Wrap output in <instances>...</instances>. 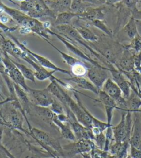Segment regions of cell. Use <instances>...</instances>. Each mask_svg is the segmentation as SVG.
Returning a JSON list of instances; mask_svg holds the SVG:
<instances>
[{"label": "cell", "mask_w": 141, "mask_h": 158, "mask_svg": "<svg viewBox=\"0 0 141 158\" xmlns=\"http://www.w3.org/2000/svg\"><path fill=\"white\" fill-rule=\"evenodd\" d=\"M88 43L94 50L113 65L117 64L124 49V46L114 41L111 37L99 38L96 41Z\"/></svg>", "instance_id": "cell-1"}, {"label": "cell", "mask_w": 141, "mask_h": 158, "mask_svg": "<svg viewBox=\"0 0 141 158\" xmlns=\"http://www.w3.org/2000/svg\"><path fill=\"white\" fill-rule=\"evenodd\" d=\"M9 36L11 38V39L14 40L15 44L17 45L19 48H20L21 50H22L23 51L26 52L27 54H29L30 56H31L33 57V58L36 60V61L40 65H41L42 66H43L44 68H47V69H51L53 70H55V72H61L62 73H64V74H67L69 76H71L72 74L70 71L69 70H64L62 69H60V68L58 67L57 66H55V64H53V63L51 62L50 60H48V59L45 58V57L42 56L41 55H39V54H37L36 53L33 52H32L29 50V49L27 48L25 45H24L22 43H21L19 40L15 38L14 36H11V35H9Z\"/></svg>", "instance_id": "cell-5"}, {"label": "cell", "mask_w": 141, "mask_h": 158, "mask_svg": "<svg viewBox=\"0 0 141 158\" xmlns=\"http://www.w3.org/2000/svg\"><path fill=\"white\" fill-rule=\"evenodd\" d=\"M109 70L105 66H96L91 65L88 69L87 77L92 84L98 89H102L103 84L109 77Z\"/></svg>", "instance_id": "cell-8"}, {"label": "cell", "mask_w": 141, "mask_h": 158, "mask_svg": "<svg viewBox=\"0 0 141 158\" xmlns=\"http://www.w3.org/2000/svg\"><path fill=\"white\" fill-rule=\"evenodd\" d=\"M93 141L97 148L101 150L104 149L105 143V135H104V132H101L98 135H95Z\"/></svg>", "instance_id": "cell-30"}, {"label": "cell", "mask_w": 141, "mask_h": 158, "mask_svg": "<svg viewBox=\"0 0 141 158\" xmlns=\"http://www.w3.org/2000/svg\"><path fill=\"white\" fill-rule=\"evenodd\" d=\"M31 113L35 114V116H38L39 118H41L43 121L46 122L47 123L55 126L53 123V117L55 114H54L50 110L49 107H42V106L36 105L32 103L31 106V113H30V114H31Z\"/></svg>", "instance_id": "cell-13"}, {"label": "cell", "mask_w": 141, "mask_h": 158, "mask_svg": "<svg viewBox=\"0 0 141 158\" xmlns=\"http://www.w3.org/2000/svg\"><path fill=\"white\" fill-rule=\"evenodd\" d=\"M127 101V111L135 112L137 111L141 106V100L136 94L133 93L130 94L128 98L126 99Z\"/></svg>", "instance_id": "cell-23"}, {"label": "cell", "mask_w": 141, "mask_h": 158, "mask_svg": "<svg viewBox=\"0 0 141 158\" xmlns=\"http://www.w3.org/2000/svg\"><path fill=\"white\" fill-rule=\"evenodd\" d=\"M110 73L112 76V80L118 84L120 89L123 96L127 99L131 94V86L129 81H127L124 77L123 73L117 69L110 70Z\"/></svg>", "instance_id": "cell-11"}, {"label": "cell", "mask_w": 141, "mask_h": 158, "mask_svg": "<svg viewBox=\"0 0 141 158\" xmlns=\"http://www.w3.org/2000/svg\"><path fill=\"white\" fill-rule=\"evenodd\" d=\"M26 158H29V157H26Z\"/></svg>", "instance_id": "cell-38"}, {"label": "cell", "mask_w": 141, "mask_h": 158, "mask_svg": "<svg viewBox=\"0 0 141 158\" xmlns=\"http://www.w3.org/2000/svg\"><path fill=\"white\" fill-rule=\"evenodd\" d=\"M0 97L4 101L6 100H9L10 102L13 101L12 98H10L9 89L6 88V86H5L3 77H2L1 73H0Z\"/></svg>", "instance_id": "cell-28"}, {"label": "cell", "mask_w": 141, "mask_h": 158, "mask_svg": "<svg viewBox=\"0 0 141 158\" xmlns=\"http://www.w3.org/2000/svg\"><path fill=\"white\" fill-rule=\"evenodd\" d=\"M64 81H70V82L74 83L77 88L88 90V91L93 92L96 95H98V93L100 91V90L96 88L92 84L91 81L87 80L84 77H75L74 76V77H70L69 78L64 79Z\"/></svg>", "instance_id": "cell-18"}, {"label": "cell", "mask_w": 141, "mask_h": 158, "mask_svg": "<svg viewBox=\"0 0 141 158\" xmlns=\"http://www.w3.org/2000/svg\"><path fill=\"white\" fill-rule=\"evenodd\" d=\"M49 108L54 114H57V115H58V114H66V111H65L63 105L55 98L53 102L50 105Z\"/></svg>", "instance_id": "cell-29"}, {"label": "cell", "mask_w": 141, "mask_h": 158, "mask_svg": "<svg viewBox=\"0 0 141 158\" xmlns=\"http://www.w3.org/2000/svg\"><path fill=\"white\" fill-rule=\"evenodd\" d=\"M53 124L56 127H58V129L60 130V133L62 137L65 139L70 141H76V138L74 135V132L70 127V125L68 123H62L58 118L57 114H55L53 119Z\"/></svg>", "instance_id": "cell-17"}, {"label": "cell", "mask_w": 141, "mask_h": 158, "mask_svg": "<svg viewBox=\"0 0 141 158\" xmlns=\"http://www.w3.org/2000/svg\"><path fill=\"white\" fill-rule=\"evenodd\" d=\"M91 66L90 63L80 61L71 66L70 73L75 77H85L87 74L88 69Z\"/></svg>", "instance_id": "cell-20"}, {"label": "cell", "mask_w": 141, "mask_h": 158, "mask_svg": "<svg viewBox=\"0 0 141 158\" xmlns=\"http://www.w3.org/2000/svg\"><path fill=\"white\" fill-rule=\"evenodd\" d=\"M115 66L117 69L123 73H130L134 67V56L132 55L129 49L124 47L120 59Z\"/></svg>", "instance_id": "cell-10"}, {"label": "cell", "mask_w": 141, "mask_h": 158, "mask_svg": "<svg viewBox=\"0 0 141 158\" xmlns=\"http://www.w3.org/2000/svg\"><path fill=\"white\" fill-rule=\"evenodd\" d=\"M26 93L28 94L29 99L32 104L42 106V107H49L55 100V97L48 91L47 88L37 90L31 89L29 87Z\"/></svg>", "instance_id": "cell-6"}, {"label": "cell", "mask_w": 141, "mask_h": 158, "mask_svg": "<svg viewBox=\"0 0 141 158\" xmlns=\"http://www.w3.org/2000/svg\"><path fill=\"white\" fill-rule=\"evenodd\" d=\"M29 135H31L43 148L47 149L50 154H52L54 157V152L63 153V149L59 141L48 133L35 127H32V130L29 131Z\"/></svg>", "instance_id": "cell-3"}, {"label": "cell", "mask_w": 141, "mask_h": 158, "mask_svg": "<svg viewBox=\"0 0 141 158\" xmlns=\"http://www.w3.org/2000/svg\"><path fill=\"white\" fill-rule=\"evenodd\" d=\"M44 2L56 15L61 13L70 11L71 0H44Z\"/></svg>", "instance_id": "cell-15"}, {"label": "cell", "mask_w": 141, "mask_h": 158, "mask_svg": "<svg viewBox=\"0 0 141 158\" xmlns=\"http://www.w3.org/2000/svg\"><path fill=\"white\" fill-rule=\"evenodd\" d=\"M130 156L132 158H141V149L136 148L130 144Z\"/></svg>", "instance_id": "cell-31"}, {"label": "cell", "mask_w": 141, "mask_h": 158, "mask_svg": "<svg viewBox=\"0 0 141 158\" xmlns=\"http://www.w3.org/2000/svg\"><path fill=\"white\" fill-rule=\"evenodd\" d=\"M75 29H76L78 33L80 34L81 37L87 42H93L96 41L98 40L99 37L97 35L93 33L88 27L82 26L80 24H78L77 25L74 26Z\"/></svg>", "instance_id": "cell-21"}, {"label": "cell", "mask_w": 141, "mask_h": 158, "mask_svg": "<svg viewBox=\"0 0 141 158\" xmlns=\"http://www.w3.org/2000/svg\"><path fill=\"white\" fill-rule=\"evenodd\" d=\"M18 1H21V2H23V1H25V0H18Z\"/></svg>", "instance_id": "cell-37"}, {"label": "cell", "mask_w": 141, "mask_h": 158, "mask_svg": "<svg viewBox=\"0 0 141 158\" xmlns=\"http://www.w3.org/2000/svg\"><path fill=\"white\" fill-rule=\"evenodd\" d=\"M18 27H9L5 25L4 23H2L1 21H0V28H1L3 31L5 32H9V31H15L17 29Z\"/></svg>", "instance_id": "cell-34"}, {"label": "cell", "mask_w": 141, "mask_h": 158, "mask_svg": "<svg viewBox=\"0 0 141 158\" xmlns=\"http://www.w3.org/2000/svg\"><path fill=\"white\" fill-rule=\"evenodd\" d=\"M79 20L85 21H93V20H103L105 18V13L103 12V8H92L91 6L88 7L85 12L78 15L77 18Z\"/></svg>", "instance_id": "cell-14"}, {"label": "cell", "mask_w": 141, "mask_h": 158, "mask_svg": "<svg viewBox=\"0 0 141 158\" xmlns=\"http://www.w3.org/2000/svg\"><path fill=\"white\" fill-rule=\"evenodd\" d=\"M20 59L24 60V61L28 63L29 64L31 65V66H32V67L35 70V79H37V80L44 81L45 80H47V79L51 80V79L55 77V76H53V73H55V70L48 71L45 68L42 66L41 65H40L33 57L30 56L29 54H27L26 52L22 50V52L21 54Z\"/></svg>", "instance_id": "cell-7"}, {"label": "cell", "mask_w": 141, "mask_h": 158, "mask_svg": "<svg viewBox=\"0 0 141 158\" xmlns=\"http://www.w3.org/2000/svg\"><path fill=\"white\" fill-rule=\"evenodd\" d=\"M123 30L126 32L129 39H134L135 37L137 36V27L134 18L131 17L129 19L127 23L123 27Z\"/></svg>", "instance_id": "cell-24"}, {"label": "cell", "mask_w": 141, "mask_h": 158, "mask_svg": "<svg viewBox=\"0 0 141 158\" xmlns=\"http://www.w3.org/2000/svg\"><path fill=\"white\" fill-rule=\"evenodd\" d=\"M108 158H118L116 156H115V155H109V156L108 157Z\"/></svg>", "instance_id": "cell-35"}, {"label": "cell", "mask_w": 141, "mask_h": 158, "mask_svg": "<svg viewBox=\"0 0 141 158\" xmlns=\"http://www.w3.org/2000/svg\"><path fill=\"white\" fill-rule=\"evenodd\" d=\"M97 96H98L97 101L102 103L105 107L106 115H107V123L109 125H112L113 110L116 109V101L110 96H108L102 90H100Z\"/></svg>", "instance_id": "cell-9"}, {"label": "cell", "mask_w": 141, "mask_h": 158, "mask_svg": "<svg viewBox=\"0 0 141 158\" xmlns=\"http://www.w3.org/2000/svg\"><path fill=\"white\" fill-rule=\"evenodd\" d=\"M127 158H132L131 156H130V155H127Z\"/></svg>", "instance_id": "cell-36"}, {"label": "cell", "mask_w": 141, "mask_h": 158, "mask_svg": "<svg viewBox=\"0 0 141 158\" xmlns=\"http://www.w3.org/2000/svg\"><path fill=\"white\" fill-rule=\"evenodd\" d=\"M83 2H86L90 5H97V6H102V5L107 3V0H82Z\"/></svg>", "instance_id": "cell-32"}, {"label": "cell", "mask_w": 141, "mask_h": 158, "mask_svg": "<svg viewBox=\"0 0 141 158\" xmlns=\"http://www.w3.org/2000/svg\"><path fill=\"white\" fill-rule=\"evenodd\" d=\"M108 96H110L116 102L123 96V94L118 84L112 79L108 78L103 84L102 89Z\"/></svg>", "instance_id": "cell-16"}, {"label": "cell", "mask_w": 141, "mask_h": 158, "mask_svg": "<svg viewBox=\"0 0 141 158\" xmlns=\"http://www.w3.org/2000/svg\"><path fill=\"white\" fill-rule=\"evenodd\" d=\"M44 40H45L46 41H47V42L48 43V44L51 45L53 48H55V50L58 52L59 53V54H60V55H61L62 58L63 59L64 61L65 62H66L67 64L68 65H69V66H70V67L74 66V65H75V64H77V63H79V62H80V61H80V60H79V59L75 58V57H74V56H70V55H69V54H66V53L63 52H62L61 50H59L58 48H57L55 45H53L52 44V43L48 41V40L47 39H44Z\"/></svg>", "instance_id": "cell-26"}, {"label": "cell", "mask_w": 141, "mask_h": 158, "mask_svg": "<svg viewBox=\"0 0 141 158\" xmlns=\"http://www.w3.org/2000/svg\"><path fill=\"white\" fill-rule=\"evenodd\" d=\"M134 114L131 138H130V144L136 148L141 149V116L136 111Z\"/></svg>", "instance_id": "cell-12"}, {"label": "cell", "mask_w": 141, "mask_h": 158, "mask_svg": "<svg viewBox=\"0 0 141 158\" xmlns=\"http://www.w3.org/2000/svg\"><path fill=\"white\" fill-rule=\"evenodd\" d=\"M138 0H123V4L124 6L129 9H135V4L138 2Z\"/></svg>", "instance_id": "cell-33"}, {"label": "cell", "mask_w": 141, "mask_h": 158, "mask_svg": "<svg viewBox=\"0 0 141 158\" xmlns=\"http://www.w3.org/2000/svg\"><path fill=\"white\" fill-rule=\"evenodd\" d=\"M86 22H88V23L90 24V25L94 26V27H97V28L100 29L102 31L105 32V33L107 34L108 36H109L111 38L113 37V34L112 31L109 28V27H108L107 25H106L104 22H103V20H96L86 21Z\"/></svg>", "instance_id": "cell-27"}, {"label": "cell", "mask_w": 141, "mask_h": 158, "mask_svg": "<svg viewBox=\"0 0 141 158\" xmlns=\"http://www.w3.org/2000/svg\"><path fill=\"white\" fill-rule=\"evenodd\" d=\"M2 61L5 66V73L10 78L13 82L18 84L21 88H23L27 92L29 87L26 83V79L24 77L20 70L15 66L12 59L8 55V54L3 51L2 56H1Z\"/></svg>", "instance_id": "cell-4"}, {"label": "cell", "mask_w": 141, "mask_h": 158, "mask_svg": "<svg viewBox=\"0 0 141 158\" xmlns=\"http://www.w3.org/2000/svg\"><path fill=\"white\" fill-rule=\"evenodd\" d=\"M20 9L32 18L48 17L55 18L56 15L49 9L44 0H25L21 2Z\"/></svg>", "instance_id": "cell-2"}, {"label": "cell", "mask_w": 141, "mask_h": 158, "mask_svg": "<svg viewBox=\"0 0 141 158\" xmlns=\"http://www.w3.org/2000/svg\"><path fill=\"white\" fill-rule=\"evenodd\" d=\"M130 146V143L128 141L116 143L113 142L110 146L109 152L112 155H115L118 158H127V149Z\"/></svg>", "instance_id": "cell-19"}, {"label": "cell", "mask_w": 141, "mask_h": 158, "mask_svg": "<svg viewBox=\"0 0 141 158\" xmlns=\"http://www.w3.org/2000/svg\"><path fill=\"white\" fill-rule=\"evenodd\" d=\"M78 15L71 11L64 12L57 15L55 21V26L65 25V24H71L73 19L78 18Z\"/></svg>", "instance_id": "cell-22"}, {"label": "cell", "mask_w": 141, "mask_h": 158, "mask_svg": "<svg viewBox=\"0 0 141 158\" xmlns=\"http://www.w3.org/2000/svg\"><path fill=\"white\" fill-rule=\"evenodd\" d=\"M13 62L14 63L16 66L18 68V69L20 70L21 74L23 75L24 77L26 79V80H28L32 81L33 83H35V77L34 75V71L32 70L31 69H29L28 67L24 66L23 64H21L20 63H17V61H15L12 60Z\"/></svg>", "instance_id": "cell-25"}]
</instances>
